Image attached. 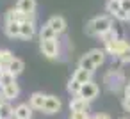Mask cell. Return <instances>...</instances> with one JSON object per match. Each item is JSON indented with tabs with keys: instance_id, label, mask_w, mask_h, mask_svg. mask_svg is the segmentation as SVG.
<instances>
[{
	"instance_id": "cell-27",
	"label": "cell",
	"mask_w": 130,
	"mask_h": 119,
	"mask_svg": "<svg viewBox=\"0 0 130 119\" xmlns=\"http://www.w3.org/2000/svg\"><path fill=\"white\" fill-rule=\"evenodd\" d=\"M70 119H91L89 112H71Z\"/></svg>"
},
{
	"instance_id": "cell-34",
	"label": "cell",
	"mask_w": 130,
	"mask_h": 119,
	"mask_svg": "<svg viewBox=\"0 0 130 119\" xmlns=\"http://www.w3.org/2000/svg\"><path fill=\"white\" fill-rule=\"evenodd\" d=\"M125 98H130V82L125 85Z\"/></svg>"
},
{
	"instance_id": "cell-33",
	"label": "cell",
	"mask_w": 130,
	"mask_h": 119,
	"mask_svg": "<svg viewBox=\"0 0 130 119\" xmlns=\"http://www.w3.org/2000/svg\"><path fill=\"white\" fill-rule=\"evenodd\" d=\"M93 119H110V115H107V114H96Z\"/></svg>"
},
{
	"instance_id": "cell-37",
	"label": "cell",
	"mask_w": 130,
	"mask_h": 119,
	"mask_svg": "<svg viewBox=\"0 0 130 119\" xmlns=\"http://www.w3.org/2000/svg\"><path fill=\"white\" fill-rule=\"evenodd\" d=\"M2 73H4V71H2V69H0V78H2Z\"/></svg>"
},
{
	"instance_id": "cell-12",
	"label": "cell",
	"mask_w": 130,
	"mask_h": 119,
	"mask_svg": "<svg viewBox=\"0 0 130 119\" xmlns=\"http://www.w3.org/2000/svg\"><path fill=\"white\" fill-rule=\"evenodd\" d=\"M16 9L25 13V14H34L36 11V0H18Z\"/></svg>"
},
{
	"instance_id": "cell-31",
	"label": "cell",
	"mask_w": 130,
	"mask_h": 119,
	"mask_svg": "<svg viewBox=\"0 0 130 119\" xmlns=\"http://www.w3.org/2000/svg\"><path fill=\"white\" fill-rule=\"evenodd\" d=\"M121 9L130 13V0H121Z\"/></svg>"
},
{
	"instance_id": "cell-11",
	"label": "cell",
	"mask_w": 130,
	"mask_h": 119,
	"mask_svg": "<svg viewBox=\"0 0 130 119\" xmlns=\"http://www.w3.org/2000/svg\"><path fill=\"white\" fill-rule=\"evenodd\" d=\"M48 25L52 27V30H54L55 34H62V32L66 30V22H64L62 16H52V18L48 20Z\"/></svg>"
},
{
	"instance_id": "cell-18",
	"label": "cell",
	"mask_w": 130,
	"mask_h": 119,
	"mask_svg": "<svg viewBox=\"0 0 130 119\" xmlns=\"http://www.w3.org/2000/svg\"><path fill=\"white\" fill-rule=\"evenodd\" d=\"M91 71H86V69H82V68H78L77 71H75V75H73V78L77 80V82H80L82 85L84 84H87V82H91Z\"/></svg>"
},
{
	"instance_id": "cell-32",
	"label": "cell",
	"mask_w": 130,
	"mask_h": 119,
	"mask_svg": "<svg viewBox=\"0 0 130 119\" xmlns=\"http://www.w3.org/2000/svg\"><path fill=\"white\" fill-rule=\"evenodd\" d=\"M123 108L130 112V98H125V100H123Z\"/></svg>"
},
{
	"instance_id": "cell-30",
	"label": "cell",
	"mask_w": 130,
	"mask_h": 119,
	"mask_svg": "<svg viewBox=\"0 0 130 119\" xmlns=\"http://www.w3.org/2000/svg\"><path fill=\"white\" fill-rule=\"evenodd\" d=\"M118 59H119L121 62H130V48H128V50H125V52H123Z\"/></svg>"
},
{
	"instance_id": "cell-1",
	"label": "cell",
	"mask_w": 130,
	"mask_h": 119,
	"mask_svg": "<svg viewBox=\"0 0 130 119\" xmlns=\"http://www.w3.org/2000/svg\"><path fill=\"white\" fill-rule=\"evenodd\" d=\"M105 84L110 91H119L121 85L125 84V78H123V73L119 69H110L107 75H105Z\"/></svg>"
},
{
	"instance_id": "cell-23",
	"label": "cell",
	"mask_w": 130,
	"mask_h": 119,
	"mask_svg": "<svg viewBox=\"0 0 130 119\" xmlns=\"http://www.w3.org/2000/svg\"><path fill=\"white\" fill-rule=\"evenodd\" d=\"M6 32L9 37H20V23H7Z\"/></svg>"
},
{
	"instance_id": "cell-2",
	"label": "cell",
	"mask_w": 130,
	"mask_h": 119,
	"mask_svg": "<svg viewBox=\"0 0 130 119\" xmlns=\"http://www.w3.org/2000/svg\"><path fill=\"white\" fill-rule=\"evenodd\" d=\"M7 23H25V22H34V14H25L18 9H11L7 11V16H6Z\"/></svg>"
},
{
	"instance_id": "cell-16",
	"label": "cell",
	"mask_w": 130,
	"mask_h": 119,
	"mask_svg": "<svg viewBox=\"0 0 130 119\" xmlns=\"http://www.w3.org/2000/svg\"><path fill=\"white\" fill-rule=\"evenodd\" d=\"M39 39L41 41H50V39H57V34L52 30V27L46 23V25H43L41 27V30H39Z\"/></svg>"
},
{
	"instance_id": "cell-13",
	"label": "cell",
	"mask_w": 130,
	"mask_h": 119,
	"mask_svg": "<svg viewBox=\"0 0 130 119\" xmlns=\"http://www.w3.org/2000/svg\"><path fill=\"white\" fill-rule=\"evenodd\" d=\"M18 94H20V87H18V84H16V82H14V84H11V85H6V87H4V98H6V101L16 100V98H18Z\"/></svg>"
},
{
	"instance_id": "cell-14",
	"label": "cell",
	"mask_w": 130,
	"mask_h": 119,
	"mask_svg": "<svg viewBox=\"0 0 130 119\" xmlns=\"http://www.w3.org/2000/svg\"><path fill=\"white\" fill-rule=\"evenodd\" d=\"M45 100H46V96L41 94V92H34V94L29 98L30 107H32V108H38V110H43V107H45Z\"/></svg>"
},
{
	"instance_id": "cell-38",
	"label": "cell",
	"mask_w": 130,
	"mask_h": 119,
	"mask_svg": "<svg viewBox=\"0 0 130 119\" xmlns=\"http://www.w3.org/2000/svg\"><path fill=\"white\" fill-rule=\"evenodd\" d=\"M128 22H130V13H128Z\"/></svg>"
},
{
	"instance_id": "cell-25",
	"label": "cell",
	"mask_w": 130,
	"mask_h": 119,
	"mask_svg": "<svg viewBox=\"0 0 130 119\" xmlns=\"http://www.w3.org/2000/svg\"><path fill=\"white\" fill-rule=\"evenodd\" d=\"M14 75L13 73H9V71H4L2 73V78H0V85L2 87H6V85H11V84H14Z\"/></svg>"
},
{
	"instance_id": "cell-17",
	"label": "cell",
	"mask_w": 130,
	"mask_h": 119,
	"mask_svg": "<svg viewBox=\"0 0 130 119\" xmlns=\"http://www.w3.org/2000/svg\"><path fill=\"white\" fill-rule=\"evenodd\" d=\"M87 55L91 57V61L94 62V66H100V64H103V61H105V52L100 50V48H93Z\"/></svg>"
},
{
	"instance_id": "cell-10",
	"label": "cell",
	"mask_w": 130,
	"mask_h": 119,
	"mask_svg": "<svg viewBox=\"0 0 130 119\" xmlns=\"http://www.w3.org/2000/svg\"><path fill=\"white\" fill-rule=\"evenodd\" d=\"M32 117V107L27 103H20L14 108V119H30Z\"/></svg>"
},
{
	"instance_id": "cell-29",
	"label": "cell",
	"mask_w": 130,
	"mask_h": 119,
	"mask_svg": "<svg viewBox=\"0 0 130 119\" xmlns=\"http://www.w3.org/2000/svg\"><path fill=\"white\" fill-rule=\"evenodd\" d=\"M86 34H87V36H96V30H94V25H93V20L86 23Z\"/></svg>"
},
{
	"instance_id": "cell-3",
	"label": "cell",
	"mask_w": 130,
	"mask_h": 119,
	"mask_svg": "<svg viewBox=\"0 0 130 119\" xmlns=\"http://www.w3.org/2000/svg\"><path fill=\"white\" fill-rule=\"evenodd\" d=\"M128 48H130V45H128L125 39H116V41L105 45V52L110 53L112 57H119V55H121L125 50H128Z\"/></svg>"
},
{
	"instance_id": "cell-4",
	"label": "cell",
	"mask_w": 130,
	"mask_h": 119,
	"mask_svg": "<svg viewBox=\"0 0 130 119\" xmlns=\"http://www.w3.org/2000/svg\"><path fill=\"white\" fill-rule=\"evenodd\" d=\"M93 25H94L96 36H103L107 30L112 29V20H110V16H98L93 20Z\"/></svg>"
},
{
	"instance_id": "cell-8",
	"label": "cell",
	"mask_w": 130,
	"mask_h": 119,
	"mask_svg": "<svg viewBox=\"0 0 130 119\" xmlns=\"http://www.w3.org/2000/svg\"><path fill=\"white\" fill-rule=\"evenodd\" d=\"M70 110L71 112H89V101L80 96H75L70 101Z\"/></svg>"
},
{
	"instance_id": "cell-21",
	"label": "cell",
	"mask_w": 130,
	"mask_h": 119,
	"mask_svg": "<svg viewBox=\"0 0 130 119\" xmlns=\"http://www.w3.org/2000/svg\"><path fill=\"white\" fill-rule=\"evenodd\" d=\"M11 117H14V108L11 107L9 101H6L0 107V119H11Z\"/></svg>"
},
{
	"instance_id": "cell-6",
	"label": "cell",
	"mask_w": 130,
	"mask_h": 119,
	"mask_svg": "<svg viewBox=\"0 0 130 119\" xmlns=\"http://www.w3.org/2000/svg\"><path fill=\"white\" fill-rule=\"evenodd\" d=\"M78 96L84 98V100H87V101L94 100V98L98 96V85H96L94 82H87V84H84L82 89H80V92H78Z\"/></svg>"
},
{
	"instance_id": "cell-5",
	"label": "cell",
	"mask_w": 130,
	"mask_h": 119,
	"mask_svg": "<svg viewBox=\"0 0 130 119\" xmlns=\"http://www.w3.org/2000/svg\"><path fill=\"white\" fill-rule=\"evenodd\" d=\"M41 52H43V55H46L48 59H55V57L59 55V43H57V39L41 41Z\"/></svg>"
},
{
	"instance_id": "cell-39",
	"label": "cell",
	"mask_w": 130,
	"mask_h": 119,
	"mask_svg": "<svg viewBox=\"0 0 130 119\" xmlns=\"http://www.w3.org/2000/svg\"><path fill=\"white\" fill-rule=\"evenodd\" d=\"M123 119H126V117H123Z\"/></svg>"
},
{
	"instance_id": "cell-24",
	"label": "cell",
	"mask_w": 130,
	"mask_h": 119,
	"mask_svg": "<svg viewBox=\"0 0 130 119\" xmlns=\"http://www.w3.org/2000/svg\"><path fill=\"white\" fill-rule=\"evenodd\" d=\"M105 9H107V13H110L114 16L118 11H121V2H119V0H109L107 6H105Z\"/></svg>"
},
{
	"instance_id": "cell-9",
	"label": "cell",
	"mask_w": 130,
	"mask_h": 119,
	"mask_svg": "<svg viewBox=\"0 0 130 119\" xmlns=\"http://www.w3.org/2000/svg\"><path fill=\"white\" fill-rule=\"evenodd\" d=\"M36 34V25L34 22H25L20 25V37L22 39H32Z\"/></svg>"
},
{
	"instance_id": "cell-22",
	"label": "cell",
	"mask_w": 130,
	"mask_h": 119,
	"mask_svg": "<svg viewBox=\"0 0 130 119\" xmlns=\"http://www.w3.org/2000/svg\"><path fill=\"white\" fill-rule=\"evenodd\" d=\"M100 37H102V41H103L105 45H109V43H112V41L119 39V37H118V30H116L114 27H112L110 30H107V32H105L103 36H100Z\"/></svg>"
},
{
	"instance_id": "cell-36",
	"label": "cell",
	"mask_w": 130,
	"mask_h": 119,
	"mask_svg": "<svg viewBox=\"0 0 130 119\" xmlns=\"http://www.w3.org/2000/svg\"><path fill=\"white\" fill-rule=\"evenodd\" d=\"M0 96H4V87L0 85Z\"/></svg>"
},
{
	"instance_id": "cell-7",
	"label": "cell",
	"mask_w": 130,
	"mask_h": 119,
	"mask_svg": "<svg viewBox=\"0 0 130 119\" xmlns=\"http://www.w3.org/2000/svg\"><path fill=\"white\" fill-rule=\"evenodd\" d=\"M61 107H62V103H61V100H59L57 96H46L43 112H45V114H57V112L61 110Z\"/></svg>"
},
{
	"instance_id": "cell-26",
	"label": "cell",
	"mask_w": 130,
	"mask_h": 119,
	"mask_svg": "<svg viewBox=\"0 0 130 119\" xmlns=\"http://www.w3.org/2000/svg\"><path fill=\"white\" fill-rule=\"evenodd\" d=\"M80 89H82V84H80V82H77L75 78H71V80L68 82V91H70L71 94H75V96H78V92H80Z\"/></svg>"
},
{
	"instance_id": "cell-19",
	"label": "cell",
	"mask_w": 130,
	"mask_h": 119,
	"mask_svg": "<svg viewBox=\"0 0 130 119\" xmlns=\"http://www.w3.org/2000/svg\"><path fill=\"white\" fill-rule=\"evenodd\" d=\"M78 68H82V69H86V71H91V73H94V69H96V66H94V62L91 61L89 55H82V57H80Z\"/></svg>"
},
{
	"instance_id": "cell-28",
	"label": "cell",
	"mask_w": 130,
	"mask_h": 119,
	"mask_svg": "<svg viewBox=\"0 0 130 119\" xmlns=\"http://www.w3.org/2000/svg\"><path fill=\"white\" fill-rule=\"evenodd\" d=\"M114 18H116V20H119V22H128V13L121 9V11H118V13L114 14Z\"/></svg>"
},
{
	"instance_id": "cell-15",
	"label": "cell",
	"mask_w": 130,
	"mask_h": 119,
	"mask_svg": "<svg viewBox=\"0 0 130 119\" xmlns=\"http://www.w3.org/2000/svg\"><path fill=\"white\" fill-rule=\"evenodd\" d=\"M13 59H14V57H13V53H11L9 50H0V69H2V71H7Z\"/></svg>"
},
{
	"instance_id": "cell-35",
	"label": "cell",
	"mask_w": 130,
	"mask_h": 119,
	"mask_svg": "<svg viewBox=\"0 0 130 119\" xmlns=\"http://www.w3.org/2000/svg\"><path fill=\"white\" fill-rule=\"evenodd\" d=\"M4 103H6V98H4V96H0V107H2Z\"/></svg>"
},
{
	"instance_id": "cell-40",
	"label": "cell",
	"mask_w": 130,
	"mask_h": 119,
	"mask_svg": "<svg viewBox=\"0 0 130 119\" xmlns=\"http://www.w3.org/2000/svg\"><path fill=\"white\" fill-rule=\"evenodd\" d=\"M119 2H121V0H119Z\"/></svg>"
},
{
	"instance_id": "cell-20",
	"label": "cell",
	"mask_w": 130,
	"mask_h": 119,
	"mask_svg": "<svg viewBox=\"0 0 130 119\" xmlns=\"http://www.w3.org/2000/svg\"><path fill=\"white\" fill-rule=\"evenodd\" d=\"M23 66H25V64H23V61L14 57V59L11 61V64H9V69H7V71H9V73H13L14 76H18V75L23 71Z\"/></svg>"
}]
</instances>
